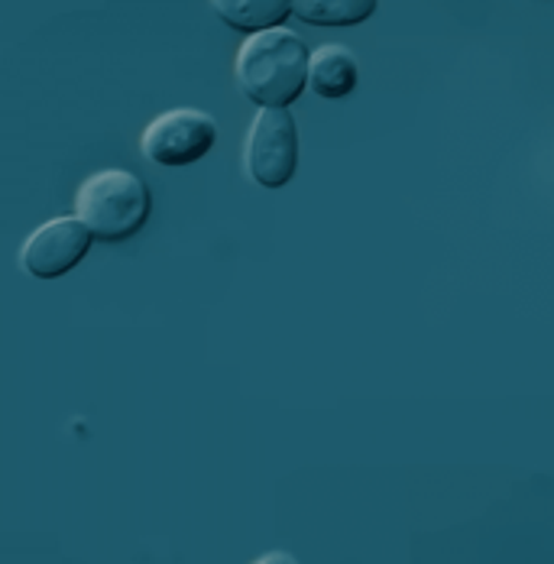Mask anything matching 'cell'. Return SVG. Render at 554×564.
I'll return each instance as SVG.
<instances>
[{
	"instance_id": "cell-1",
	"label": "cell",
	"mask_w": 554,
	"mask_h": 564,
	"mask_svg": "<svg viewBox=\"0 0 554 564\" xmlns=\"http://www.w3.org/2000/svg\"><path fill=\"white\" fill-rule=\"evenodd\" d=\"M305 65L308 50L302 36L279 26L243 40L233 58V75L260 111H285V105L305 91Z\"/></svg>"
},
{
	"instance_id": "cell-2",
	"label": "cell",
	"mask_w": 554,
	"mask_h": 564,
	"mask_svg": "<svg viewBox=\"0 0 554 564\" xmlns=\"http://www.w3.org/2000/svg\"><path fill=\"white\" fill-rule=\"evenodd\" d=\"M150 185L130 170L91 172L75 192V218L88 237L120 243L140 234L150 218Z\"/></svg>"
},
{
	"instance_id": "cell-3",
	"label": "cell",
	"mask_w": 554,
	"mask_h": 564,
	"mask_svg": "<svg viewBox=\"0 0 554 564\" xmlns=\"http://www.w3.org/2000/svg\"><path fill=\"white\" fill-rule=\"evenodd\" d=\"M218 143V120L198 108H172L153 117L140 137V150L150 163L178 170L205 160Z\"/></svg>"
},
{
	"instance_id": "cell-4",
	"label": "cell",
	"mask_w": 554,
	"mask_h": 564,
	"mask_svg": "<svg viewBox=\"0 0 554 564\" xmlns=\"http://www.w3.org/2000/svg\"><path fill=\"white\" fill-rule=\"evenodd\" d=\"M243 166L263 188H282L298 170V127L289 111H257L243 137Z\"/></svg>"
},
{
	"instance_id": "cell-5",
	"label": "cell",
	"mask_w": 554,
	"mask_h": 564,
	"mask_svg": "<svg viewBox=\"0 0 554 564\" xmlns=\"http://www.w3.org/2000/svg\"><path fill=\"white\" fill-rule=\"evenodd\" d=\"M91 250L88 230L78 218H53L40 225L20 247V270L33 280H58L72 273Z\"/></svg>"
},
{
	"instance_id": "cell-6",
	"label": "cell",
	"mask_w": 554,
	"mask_h": 564,
	"mask_svg": "<svg viewBox=\"0 0 554 564\" xmlns=\"http://www.w3.org/2000/svg\"><path fill=\"white\" fill-rule=\"evenodd\" d=\"M360 82V65L357 56L347 46L325 43L315 53H308L305 65V85H312V91L325 101H340L347 95H354Z\"/></svg>"
},
{
	"instance_id": "cell-7",
	"label": "cell",
	"mask_w": 554,
	"mask_h": 564,
	"mask_svg": "<svg viewBox=\"0 0 554 564\" xmlns=\"http://www.w3.org/2000/svg\"><path fill=\"white\" fill-rule=\"evenodd\" d=\"M211 7L230 30L253 33V36L279 30L292 13L289 0H215Z\"/></svg>"
},
{
	"instance_id": "cell-8",
	"label": "cell",
	"mask_w": 554,
	"mask_h": 564,
	"mask_svg": "<svg viewBox=\"0 0 554 564\" xmlns=\"http://www.w3.org/2000/svg\"><path fill=\"white\" fill-rule=\"evenodd\" d=\"M292 13L315 26H354L377 13V0H298Z\"/></svg>"
},
{
	"instance_id": "cell-9",
	"label": "cell",
	"mask_w": 554,
	"mask_h": 564,
	"mask_svg": "<svg viewBox=\"0 0 554 564\" xmlns=\"http://www.w3.org/2000/svg\"><path fill=\"white\" fill-rule=\"evenodd\" d=\"M253 564H298L289 552H267V555H260Z\"/></svg>"
}]
</instances>
